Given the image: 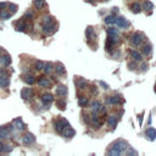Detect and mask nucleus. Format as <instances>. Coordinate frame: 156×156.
Wrapping results in <instances>:
<instances>
[{
  "mask_svg": "<svg viewBox=\"0 0 156 156\" xmlns=\"http://www.w3.org/2000/svg\"><path fill=\"white\" fill-rule=\"evenodd\" d=\"M128 148H129V146H128L127 141L122 140V139L116 140L115 143L111 144L110 149H108V151H107V155H110V156H118L123 151H126Z\"/></svg>",
  "mask_w": 156,
  "mask_h": 156,
  "instance_id": "obj_1",
  "label": "nucleus"
},
{
  "mask_svg": "<svg viewBox=\"0 0 156 156\" xmlns=\"http://www.w3.org/2000/svg\"><path fill=\"white\" fill-rule=\"evenodd\" d=\"M69 126H70L69 121L65 120V118H59V120H56V121H55V123H54V127H55V131H56L57 133H60V134H62L64 129H65L66 127H69Z\"/></svg>",
  "mask_w": 156,
  "mask_h": 156,
  "instance_id": "obj_2",
  "label": "nucleus"
},
{
  "mask_svg": "<svg viewBox=\"0 0 156 156\" xmlns=\"http://www.w3.org/2000/svg\"><path fill=\"white\" fill-rule=\"evenodd\" d=\"M143 38H144V37H143V34H141L140 32H135V33H133V36L131 37V43H132V45H134V46L140 45L141 42L144 40Z\"/></svg>",
  "mask_w": 156,
  "mask_h": 156,
  "instance_id": "obj_3",
  "label": "nucleus"
},
{
  "mask_svg": "<svg viewBox=\"0 0 156 156\" xmlns=\"http://www.w3.org/2000/svg\"><path fill=\"white\" fill-rule=\"evenodd\" d=\"M40 100H42V104L45 107H50L51 103L54 101V97H52V94H50V93H45V94H43V95H42Z\"/></svg>",
  "mask_w": 156,
  "mask_h": 156,
  "instance_id": "obj_4",
  "label": "nucleus"
},
{
  "mask_svg": "<svg viewBox=\"0 0 156 156\" xmlns=\"http://www.w3.org/2000/svg\"><path fill=\"white\" fill-rule=\"evenodd\" d=\"M105 103L107 105H117V104H121L123 103V100L120 95H113V97H107L105 99Z\"/></svg>",
  "mask_w": 156,
  "mask_h": 156,
  "instance_id": "obj_5",
  "label": "nucleus"
},
{
  "mask_svg": "<svg viewBox=\"0 0 156 156\" xmlns=\"http://www.w3.org/2000/svg\"><path fill=\"white\" fill-rule=\"evenodd\" d=\"M90 123L95 127V128H100L101 125H103V122H101L100 117L98 116V112H93V116L90 117Z\"/></svg>",
  "mask_w": 156,
  "mask_h": 156,
  "instance_id": "obj_6",
  "label": "nucleus"
},
{
  "mask_svg": "<svg viewBox=\"0 0 156 156\" xmlns=\"http://www.w3.org/2000/svg\"><path fill=\"white\" fill-rule=\"evenodd\" d=\"M10 84V78L5 72L3 74H0V88H8Z\"/></svg>",
  "mask_w": 156,
  "mask_h": 156,
  "instance_id": "obj_7",
  "label": "nucleus"
},
{
  "mask_svg": "<svg viewBox=\"0 0 156 156\" xmlns=\"http://www.w3.org/2000/svg\"><path fill=\"white\" fill-rule=\"evenodd\" d=\"M22 141H23L24 145H32V144L36 143V137H34V135H33L32 133H27L24 137H23Z\"/></svg>",
  "mask_w": 156,
  "mask_h": 156,
  "instance_id": "obj_8",
  "label": "nucleus"
},
{
  "mask_svg": "<svg viewBox=\"0 0 156 156\" xmlns=\"http://www.w3.org/2000/svg\"><path fill=\"white\" fill-rule=\"evenodd\" d=\"M116 24L120 27V28H128V27L131 26L129 21H128V20H126L125 17H122V16L116 18Z\"/></svg>",
  "mask_w": 156,
  "mask_h": 156,
  "instance_id": "obj_9",
  "label": "nucleus"
},
{
  "mask_svg": "<svg viewBox=\"0 0 156 156\" xmlns=\"http://www.w3.org/2000/svg\"><path fill=\"white\" fill-rule=\"evenodd\" d=\"M145 135H146V138H148L149 140L154 141V140L156 139V129H155V128H153V127L148 128V129L145 131Z\"/></svg>",
  "mask_w": 156,
  "mask_h": 156,
  "instance_id": "obj_10",
  "label": "nucleus"
},
{
  "mask_svg": "<svg viewBox=\"0 0 156 156\" xmlns=\"http://www.w3.org/2000/svg\"><path fill=\"white\" fill-rule=\"evenodd\" d=\"M42 31H43L44 34H46V36H48V34H52V33L56 31V26L55 24H48V26H44L43 24V29Z\"/></svg>",
  "mask_w": 156,
  "mask_h": 156,
  "instance_id": "obj_11",
  "label": "nucleus"
},
{
  "mask_svg": "<svg viewBox=\"0 0 156 156\" xmlns=\"http://www.w3.org/2000/svg\"><path fill=\"white\" fill-rule=\"evenodd\" d=\"M74 134H76V131H74L71 126L66 127L64 129V132H62V135L66 137V138H72V137H74Z\"/></svg>",
  "mask_w": 156,
  "mask_h": 156,
  "instance_id": "obj_12",
  "label": "nucleus"
},
{
  "mask_svg": "<svg viewBox=\"0 0 156 156\" xmlns=\"http://www.w3.org/2000/svg\"><path fill=\"white\" fill-rule=\"evenodd\" d=\"M67 92H69V89H67V87L64 85V84H60V85H57V88H56V94H57L59 97H65V95H67Z\"/></svg>",
  "mask_w": 156,
  "mask_h": 156,
  "instance_id": "obj_13",
  "label": "nucleus"
},
{
  "mask_svg": "<svg viewBox=\"0 0 156 156\" xmlns=\"http://www.w3.org/2000/svg\"><path fill=\"white\" fill-rule=\"evenodd\" d=\"M117 122H118V117L115 116V115H111V116L107 117V125L110 126L111 128H115L117 126Z\"/></svg>",
  "mask_w": 156,
  "mask_h": 156,
  "instance_id": "obj_14",
  "label": "nucleus"
},
{
  "mask_svg": "<svg viewBox=\"0 0 156 156\" xmlns=\"http://www.w3.org/2000/svg\"><path fill=\"white\" fill-rule=\"evenodd\" d=\"M32 95H33V92H32L31 88H24V89H22V92H21V97H22L23 100L32 98Z\"/></svg>",
  "mask_w": 156,
  "mask_h": 156,
  "instance_id": "obj_15",
  "label": "nucleus"
},
{
  "mask_svg": "<svg viewBox=\"0 0 156 156\" xmlns=\"http://www.w3.org/2000/svg\"><path fill=\"white\" fill-rule=\"evenodd\" d=\"M0 64H3L4 66H10L11 57H10L9 54H4L3 56H0Z\"/></svg>",
  "mask_w": 156,
  "mask_h": 156,
  "instance_id": "obj_16",
  "label": "nucleus"
},
{
  "mask_svg": "<svg viewBox=\"0 0 156 156\" xmlns=\"http://www.w3.org/2000/svg\"><path fill=\"white\" fill-rule=\"evenodd\" d=\"M55 71L57 72L59 76H64V74L66 73V70H65V66L61 64V62H57L56 66H55Z\"/></svg>",
  "mask_w": 156,
  "mask_h": 156,
  "instance_id": "obj_17",
  "label": "nucleus"
},
{
  "mask_svg": "<svg viewBox=\"0 0 156 156\" xmlns=\"http://www.w3.org/2000/svg\"><path fill=\"white\" fill-rule=\"evenodd\" d=\"M76 85H77L78 89H84V88L88 85V82H87L85 79H83V78H77Z\"/></svg>",
  "mask_w": 156,
  "mask_h": 156,
  "instance_id": "obj_18",
  "label": "nucleus"
},
{
  "mask_svg": "<svg viewBox=\"0 0 156 156\" xmlns=\"http://www.w3.org/2000/svg\"><path fill=\"white\" fill-rule=\"evenodd\" d=\"M23 82L26 84L32 85V84L36 83V79H34V77H33V76H31V74H24V76H23Z\"/></svg>",
  "mask_w": 156,
  "mask_h": 156,
  "instance_id": "obj_19",
  "label": "nucleus"
},
{
  "mask_svg": "<svg viewBox=\"0 0 156 156\" xmlns=\"http://www.w3.org/2000/svg\"><path fill=\"white\" fill-rule=\"evenodd\" d=\"M38 84L40 87H43V88H49L51 85V82L49 80V78H40L38 80Z\"/></svg>",
  "mask_w": 156,
  "mask_h": 156,
  "instance_id": "obj_20",
  "label": "nucleus"
},
{
  "mask_svg": "<svg viewBox=\"0 0 156 156\" xmlns=\"http://www.w3.org/2000/svg\"><path fill=\"white\" fill-rule=\"evenodd\" d=\"M116 16L115 15H108V16H106L105 18H104V22L106 23V24H115L116 23Z\"/></svg>",
  "mask_w": 156,
  "mask_h": 156,
  "instance_id": "obj_21",
  "label": "nucleus"
},
{
  "mask_svg": "<svg viewBox=\"0 0 156 156\" xmlns=\"http://www.w3.org/2000/svg\"><path fill=\"white\" fill-rule=\"evenodd\" d=\"M26 28H27V24H26V22H24V17H23L22 21H20V22L16 24V31H18V32H24Z\"/></svg>",
  "mask_w": 156,
  "mask_h": 156,
  "instance_id": "obj_22",
  "label": "nucleus"
},
{
  "mask_svg": "<svg viewBox=\"0 0 156 156\" xmlns=\"http://www.w3.org/2000/svg\"><path fill=\"white\" fill-rule=\"evenodd\" d=\"M13 125H15L16 128H17V129H20V131H23L24 128H26V126H24V123L22 122L21 118H16L15 121H13Z\"/></svg>",
  "mask_w": 156,
  "mask_h": 156,
  "instance_id": "obj_23",
  "label": "nucleus"
},
{
  "mask_svg": "<svg viewBox=\"0 0 156 156\" xmlns=\"http://www.w3.org/2000/svg\"><path fill=\"white\" fill-rule=\"evenodd\" d=\"M129 54H131V56H132V59H133L134 61H141V60H143V57H141V54H140V52H138V51H135V50H131V51H129Z\"/></svg>",
  "mask_w": 156,
  "mask_h": 156,
  "instance_id": "obj_24",
  "label": "nucleus"
},
{
  "mask_svg": "<svg viewBox=\"0 0 156 156\" xmlns=\"http://www.w3.org/2000/svg\"><path fill=\"white\" fill-rule=\"evenodd\" d=\"M78 105H79L80 107H85V106L89 105V100H88V98H85V97H79V99H78Z\"/></svg>",
  "mask_w": 156,
  "mask_h": 156,
  "instance_id": "obj_25",
  "label": "nucleus"
},
{
  "mask_svg": "<svg viewBox=\"0 0 156 156\" xmlns=\"http://www.w3.org/2000/svg\"><path fill=\"white\" fill-rule=\"evenodd\" d=\"M90 107H92V110L93 112H99L100 111V108H101V104L99 103V101H93V103L90 104Z\"/></svg>",
  "mask_w": 156,
  "mask_h": 156,
  "instance_id": "obj_26",
  "label": "nucleus"
},
{
  "mask_svg": "<svg viewBox=\"0 0 156 156\" xmlns=\"http://www.w3.org/2000/svg\"><path fill=\"white\" fill-rule=\"evenodd\" d=\"M9 129L5 127H0V139H5L9 137Z\"/></svg>",
  "mask_w": 156,
  "mask_h": 156,
  "instance_id": "obj_27",
  "label": "nucleus"
},
{
  "mask_svg": "<svg viewBox=\"0 0 156 156\" xmlns=\"http://www.w3.org/2000/svg\"><path fill=\"white\" fill-rule=\"evenodd\" d=\"M33 4H34V8L40 10V9H43L44 8V5H45V0H33Z\"/></svg>",
  "mask_w": 156,
  "mask_h": 156,
  "instance_id": "obj_28",
  "label": "nucleus"
},
{
  "mask_svg": "<svg viewBox=\"0 0 156 156\" xmlns=\"http://www.w3.org/2000/svg\"><path fill=\"white\" fill-rule=\"evenodd\" d=\"M85 36H87L88 39H94V38H95V34H94L93 27H88L87 31H85Z\"/></svg>",
  "mask_w": 156,
  "mask_h": 156,
  "instance_id": "obj_29",
  "label": "nucleus"
},
{
  "mask_svg": "<svg viewBox=\"0 0 156 156\" xmlns=\"http://www.w3.org/2000/svg\"><path fill=\"white\" fill-rule=\"evenodd\" d=\"M153 8H154V4L151 1H149V0H145V1L143 3V9L145 11H151Z\"/></svg>",
  "mask_w": 156,
  "mask_h": 156,
  "instance_id": "obj_30",
  "label": "nucleus"
},
{
  "mask_svg": "<svg viewBox=\"0 0 156 156\" xmlns=\"http://www.w3.org/2000/svg\"><path fill=\"white\" fill-rule=\"evenodd\" d=\"M131 10L134 12V13H139L141 11V5L138 4V3H134L131 5Z\"/></svg>",
  "mask_w": 156,
  "mask_h": 156,
  "instance_id": "obj_31",
  "label": "nucleus"
},
{
  "mask_svg": "<svg viewBox=\"0 0 156 156\" xmlns=\"http://www.w3.org/2000/svg\"><path fill=\"white\" fill-rule=\"evenodd\" d=\"M42 23H43L44 26H48V24H54V17H52V16H45V17L43 18Z\"/></svg>",
  "mask_w": 156,
  "mask_h": 156,
  "instance_id": "obj_32",
  "label": "nucleus"
},
{
  "mask_svg": "<svg viewBox=\"0 0 156 156\" xmlns=\"http://www.w3.org/2000/svg\"><path fill=\"white\" fill-rule=\"evenodd\" d=\"M107 36H118V29L115 28V27H108L106 29Z\"/></svg>",
  "mask_w": 156,
  "mask_h": 156,
  "instance_id": "obj_33",
  "label": "nucleus"
},
{
  "mask_svg": "<svg viewBox=\"0 0 156 156\" xmlns=\"http://www.w3.org/2000/svg\"><path fill=\"white\" fill-rule=\"evenodd\" d=\"M52 70H54V66H52V64H51V62H45V64H44L43 71H44L45 73H50Z\"/></svg>",
  "mask_w": 156,
  "mask_h": 156,
  "instance_id": "obj_34",
  "label": "nucleus"
},
{
  "mask_svg": "<svg viewBox=\"0 0 156 156\" xmlns=\"http://www.w3.org/2000/svg\"><path fill=\"white\" fill-rule=\"evenodd\" d=\"M151 49H153V46L150 44H146L143 46V49H141V52L144 54V55H149V54L151 52Z\"/></svg>",
  "mask_w": 156,
  "mask_h": 156,
  "instance_id": "obj_35",
  "label": "nucleus"
},
{
  "mask_svg": "<svg viewBox=\"0 0 156 156\" xmlns=\"http://www.w3.org/2000/svg\"><path fill=\"white\" fill-rule=\"evenodd\" d=\"M12 15H13L12 12H5L4 10L0 11V18H3V20H8V18H10Z\"/></svg>",
  "mask_w": 156,
  "mask_h": 156,
  "instance_id": "obj_36",
  "label": "nucleus"
},
{
  "mask_svg": "<svg viewBox=\"0 0 156 156\" xmlns=\"http://www.w3.org/2000/svg\"><path fill=\"white\" fill-rule=\"evenodd\" d=\"M56 105H57V107L61 108V110H65V108H66V100L65 99H59Z\"/></svg>",
  "mask_w": 156,
  "mask_h": 156,
  "instance_id": "obj_37",
  "label": "nucleus"
},
{
  "mask_svg": "<svg viewBox=\"0 0 156 156\" xmlns=\"http://www.w3.org/2000/svg\"><path fill=\"white\" fill-rule=\"evenodd\" d=\"M44 61H36V65H34V69L37 71H43V67H44Z\"/></svg>",
  "mask_w": 156,
  "mask_h": 156,
  "instance_id": "obj_38",
  "label": "nucleus"
},
{
  "mask_svg": "<svg viewBox=\"0 0 156 156\" xmlns=\"http://www.w3.org/2000/svg\"><path fill=\"white\" fill-rule=\"evenodd\" d=\"M9 9H11V12H12V13H15L16 10H17V5H15V4H9Z\"/></svg>",
  "mask_w": 156,
  "mask_h": 156,
  "instance_id": "obj_39",
  "label": "nucleus"
},
{
  "mask_svg": "<svg viewBox=\"0 0 156 156\" xmlns=\"http://www.w3.org/2000/svg\"><path fill=\"white\" fill-rule=\"evenodd\" d=\"M99 85L103 87L104 89H108V88H110V87H108V84H106L105 82H103V80H99Z\"/></svg>",
  "mask_w": 156,
  "mask_h": 156,
  "instance_id": "obj_40",
  "label": "nucleus"
},
{
  "mask_svg": "<svg viewBox=\"0 0 156 156\" xmlns=\"http://www.w3.org/2000/svg\"><path fill=\"white\" fill-rule=\"evenodd\" d=\"M28 17H29V18L33 17V12H32V11H27V12L24 13V18H28Z\"/></svg>",
  "mask_w": 156,
  "mask_h": 156,
  "instance_id": "obj_41",
  "label": "nucleus"
},
{
  "mask_svg": "<svg viewBox=\"0 0 156 156\" xmlns=\"http://www.w3.org/2000/svg\"><path fill=\"white\" fill-rule=\"evenodd\" d=\"M11 150H12L11 145H4V153H9V151H11Z\"/></svg>",
  "mask_w": 156,
  "mask_h": 156,
  "instance_id": "obj_42",
  "label": "nucleus"
},
{
  "mask_svg": "<svg viewBox=\"0 0 156 156\" xmlns=\"http://www.w3.org/2000/svg\"><path fill=\"white\" fill-rule=\"evenodd\" d=\"M9 4L8 3H0V10H4Z\"/></svg>",
  "mask_w": 156,
  "mask_h": 156,
  "instance_id": "obj_43",
  "label": "nucleus"
},
{
  "mask_svg": "<svg viewBox=\"0 0 156 156\" xmlns=\"http://www.w3.org/2000/svg\"><path fill=\"white\" fill-rule=\"evenodd\" d=\"M128 154H129V155H138V153L137 151H134V150H132V149H129V150H128Z\"/></svg>",
  "mask_w": 156,
  "mask_h": 156,
  "instance_id": "obj_44",
  "label": "nucleus"
},
{
  "mask_svg": "<svg viewBox=\"0 0 156 156\" xmlns=\"http://www.w3.org/2000/svg\"><path fill=\"white\" fill-rule=\"evenodd\" d=\"M139 125H140V126L143 125V113L139 115Z\"/></svg>",
  "mask_w": 156,
  "mask_h": 156,
  "instance_id": "obj_45",
  "label": "nucleus"
},
{
  "mask_svg": "<svg viewBox=\"0 0 156 156\" xmlns=\"http://www.w3.org/2000/svg\"><path fill=\"white\" fill-rule=\"evenodd\" d=\"M90 92H92V94H94V95H97V94H98V92H97V89H95V88H94V87L92 88V90H90Z\"/></svg>",
  "mask_w": 156,
  "mask_h": 156,
  "instance_id": "obj_46",
  "label": "nucleus"
},
{
  "mask_svg": "<svg viewBox=\"0 0 156 156\" xmlns=\"http://www.w3.org/2000/svg\"><path fill=\"white\" fill-rule=\"evenodd\" d=\"M0 153H4V144L0 141Z\"/></svg>",
  "mask_w": 156,
  "mask_h": 156,
  "instance_id": "obj_47",
  "label": "nucleus"
},
{
  "mask_svg": "<svg viewBox=\"0 0 156 156\" xmlns=\"http://www.w3.org/2000/svg\"><path fill=\"white\" fill-rule=\"evenodd\" d=\"M87 3H94V0H85Z\"/></svg>",
  "mask_w": 156,
  "mask_h": 156,
  "instance_id": "obj_48",
  "label": "nucleus"
},
{
  "mask_svg": "<svg viewBox=\"0 0 156 156\" xmlns=\"http://www.w3.org/2000/svg\"><path fill=\"white\" fill-rule=\"evenodd\" d=\"M155 92H156V85H155Z\"/></svg>",
  "mask_w": 156,
  "mask_h": 156,
  "instance_id": "obj_49",
  "label": "nucleus"
}]
</instances>
